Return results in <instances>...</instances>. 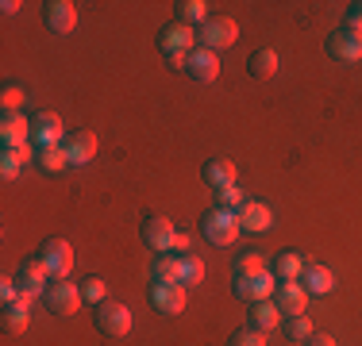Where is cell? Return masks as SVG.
<instances>
[{
	"label": "cell",
	"mask_w": 362,
	"mask_h": 346,
	"mask_svg": "<svg viewBox=\"0 0 362 346\" xmlns=\"http://www.w3.org/2000/svg\"><path fill=\"white\" fill-rule=\"evenodd\" d=\"M151 281H154V285H181V258L158 254V258L151 262Z\"/></svg>",
	"instance_id": "d4e9b609"
},
{
	"label": "cell",
	"mask_w": 362,
	"mask_h": 346,
	"mask_svg": "<svg viewBox=\"0 0 362 346\" xmlns=\"http://www.w3.org/2000/svg\"><path fill=\"white\" fill-rule=\"evenodd\" d=\"M39 262H42V270L50 273V281H66L74 270V246L66 239L50 235V239L39 242Z\"/></svg>",
	"instance_id": "6da1fadb"
},
{
	"label": "cell",
	"mask_w": 362,
	"mask_h": 346,
	"mask_svg": "<svg viewBox=\"0 0 362 346\" xmlns=\"http://www.w3.org/2000/svg\"><path fill=\"white\" fill-rule=\"evenodd\" d=\"M0 138H4V146H28L31 143V119L23 116V112H4V119H0Z\"/></svg>",
	"instance_id": "ac0fdd59"
},
{
	"label": "cell",
	"mask_w": 362,
	"mask_h": 346,
	"mask_svg": "<svg viewBox=\"0 0 362 346\" xmlns=\"http://www.w3.org/2000/svg\"><path fill=\"white\" fill-rule=\"evenodd\" d=\"M228 346H266V335L255 331V327H243V331H235L228 339Z\"/></svg>",
	"instance_id": "836d02e7"
},
{
	"label": "cell",
	"mask_w": 362,
	"mask_h": 346,
	"mask_svg": "<svg viewBox=\"0 0 362 346\" xmlns=\"http://www.w3.org/2000/svg\"><path fill=\"white\" fill-rule=\"evenodd\" d=\"M185 73L193 77V81H204V85H212L220 77V54L216 50H204V47H197L193 54H189V66H185Z\"/></svg>",
	"instance_id": "9a60e30c"
},
{
	"label": "cell",
	"mask_w": 362,
	"mask_h": 346,
	"mask_svg": "<svg viewBox=\"0 0 362 346\" xmlns=\"http://www.w3.org/2000/svg\"><path fill=\"white\" fill-rule=\"evenodd\" d=\"M220 208H228V212H239V208L247 204V196H243V189L239 185H231V189H220Z\"/></svg>",
	"instance_id": "d6a6232c"
},
{
	"label": "cell",
	"mask_w": 362,
	"mask_h": 346,
	"mask_svg": "<svg viewBox=\"0 0 362 346\" xmlns=\"http://www.w3.org/2000/svg\"><path fill=\"white\" fill-rule=\"evenodd\" d=\"M281 331H286L289 342H308L316 335V327H313V319H308V316H286Z\"/></svg>",
	"instance_id": "83f0119b"
},
{
	"label": "cell",
	"mask_w": 362,
	"mask_h": 346,
	"mask_svg": "<svg viewBox=\"0 0 362 346\" xmlns=\"http://www.w3.org/2000/svg\"><path fill=\"white\" fill-rule=\"evenodd\" d=\"M31 138H35V146H58V143H66L62 119H58L54 112H39V116H31Z\"/></svg>",
	"instance_id": "4fadbf2b"
},
{
	"label": "cell",
	"mask_w": 362,
	"mask_h": 346,
	"mask_svg": "<svg viewBox=\"0 0 362 346\" xmlns=\"http://www.w3.org/2000/svg\"><path fill=\"white\" fill-rule=\"evenodd\" d=\"M204 281V262L197 254H181V285H201Z\"/></svg>",
	"instance_id": "4dcf8cb0"
},
{
	"label": "cell",
	"mask_w": 362,
	"mask_h": 346,
	"mask_svg": "<svg viewBox=\"0 0 362 346\" xmlns=\"http://www.w3.org/2000/svg\"><path fill=\"white\" fill-rule=\"evenodd\" d=\"M66 158H70V166H89L93 158H97V135L93 131H70L66 135Z\"/></svg>",
	"instance_id": "5bb4252c"
},
{
	"label": "cell",
	"mask_w": 362,
	"mask_h": 346,
	"mask_svg": "<svg viewBox=\"0 0 362 346\" xmlns=\"http://www.w3.org/2000/svg\"><path fill=\"white\" fill-rule=\"evenodd\" d=\"M42 300H47V308L54 311V316H74L77 308H81V289L77 285H70V281H54L47 292H42Z\"/></svg>",
	"instance_id": "ba28073f"
},
{
	"label": "cell",
	"mask_w": 362,
	"mask_h": 346,
	"mask_svg": "<svg viewBox=\"0 0 362 346\" xmlns=\"http://www.w3.org/2000/svg\"><path fill=\"white\" fill-rule=\"evenodd\" d=\"M201 231H204V239H209L212 246H231V242H235V235H239V215L216 204L212 212H204Z\"/></svg>",
	"instance_id": "7a4b0ae2"
},
{
	"label": "cell",
	"mask_w": 362,
	"mask_h": 346,
	"mask_svg": "<svg viewBox=\"0 0 362 346\" xmlns=\"http://www.w3.org/2000/svg\"><path fill=\"white\" fill-rule=\"evenodd\" d=\"M247 73L255 77V81H270L274 73H278V50L270 47H258L251 58H247Z\"/></svg>",
	"instance_id": "7402d4cb"
},
{
	"label": "cell",
	"mask_w": 362,
	"mask_h": 346,
	"mask_svg": "<svg viewBox=\"0 0 362 346\" xmlns=\"http://www.w3.org/2000/svg\"><path fill=\"white\" fill-rule=\"evenodd\" d=\"M197 39H201L204 50H223L239 39V23L231 20V16H209V20L201 23V31H197Z\"/></svg>",
	"instance_id": "277c9868"
},
{
	"label": "cell",
	"mask_w": 362,
	"mask_h": 346,
	"mask_svg": "<svg viewBox=\"0 0 362 346\" xmlns=\"http://www.w3.org/2000/svg\"><path fill=\"white\" fill-rule=\"evenodd\" d=\"M174 223L166 220V215H143V242L154 250V254H166V250H174Z\"/></svg>",
	"instance_id": "8992f818"
},
{
	"label": "cell",
	"mask_w": 362,
	"mask_h": 346,
	"mask_svg": "<svg viewBox=\"0 0 362 346\" xmlns=\"http://www.w3.org/2000/svg\"><path fill=\"white\" fill-rule=\"evenodd\" d=\"M347 31H355V35H362V0H355V4L347 8V23H343Z\"/></svg>",
	"instance_id": "d590c367"
},
{
	"label": "cell",
	"mask_w": 362,
	"mask_h": 346,
	"mask_svg": "<svg viewBox=\"0 0 362 346\" xmlns=\"http://www.w3.org/2000/svg\"><path fill=\"white\" fill-rule=\"evenodd\" d=\"M286 323V316H281V308L274 304V300H258V304L251 308V327L255 331H274V327H281Z\"/></svg>",
	"instance_id": "cb8c5ba5"
},
{
	"label": "cell",
	"mask_w": 362,
	"mask_h": 346,
	"mask_svg": "<svg viewBox=\"0 0 362 346\" xmlns=\"http://www.w3.org/2000/svg\"><path fill=\"white\" fill-rule=\"evenodd\" d=\"M305 346H339V342H335L332 335H320V331H316V335H313V339H308Z\"/></svg>",
	"instance_id": "8d00e7d4"
},
{
	"label": "cell",
	"mask_w": 362,
	"mask_h": 346,
	"mask_svg": "<svg viewBox=\"0 0 362 346\" xmlns=\"http://www.w3.org/2000/svg\"><path fill=\"white\" fill-rule=\"evenodd\" d=\"M174 250H181V254H189V235H185V231H177V239H174Z\"/></svg>",
	"instance_id": "74e56055"
},
{
	"label": "cell",
	"mask_w": 362,
	"mask_h": 346,
	"mask_svg": "<svg viewBox=\"0 0 362 346\" xmlns=\"http://www.w3.org/2000/svg\"><path fill=\"white\" fill-rule=\"evenodd\" d=\"M28 323H31V297H23V292H20V300L4 304V331L23 335V331H28Z\"/></svg>",
	"instance_id": "44dd1931"
},
{
	"label": "cell",
	"mask_w": 362,
	"mask_h": 346,
	"mask_svg": "<svg viewBox=\"0 0 362 346\" xmlns=\"http://www.w3.org/2000/svg\"><path fill=\"white\" fill-rule=\"evenodd\" d=\"M23 100H28V97H23V89H16V85H8V89L0 93V104H4V112H20Z\"/></svg>",
	"instance_id": "e575fe53"
},
{
	"label": "cell",
	"mask_w": 362,
	"mask_h": 346,
	"mask_svg": "<svg viewBox=\"0 0 362 346\" xmlns=\"http://www.w3.org/2000/svg\"><path fill=\"white\" fill-rule=\"evenodd\" d=\"M235 215H239V231H251V235H258V231H266V227H274V208L262 204V201H247Z\"/></svg>",
	"instance_id": "2e32d148"
},
{
	"label": "cell",
	"mask_w": 362,
	"mask_h": 346,
	"mask_svg": "<svg viewBox=\"0 0 362 346\" xmlns=\"http://www.w3.org/2000/svg\"><path fill=\"white\" fill-rule=\"evenodd\" d=\"M158 47H162V58L166 54H193L197 50V31L189 28V23H166V28L158 31Z\"/></svg>",
	"instance_id": "5b68a950"
},
{
	"label": "cell",
	"mask_w": 362,
	"mask_h": 346,
	"mask_svg": "<svg viewBox=\"0 0 362 346\" xmlns=\"http://www.w3.org/2000/svg\"><path fill=\"white\" fill-rule=\"evenodd\" d=\"M274 304L281 308V316H305L308 311V292L300 281H278L274 289Z\"/></svg>",
	"instance_id": "8fae6325"
},
{
	"label": "cell",
	"mask_w": 362,
	"mask_h": 346,
	"mask_svg": "<svg viewBox=\"0 0 362 346\" xmlns=\"http://www.w3.org/2000/svg\"><path fill=\"white\" fill-rule=\"evenodd\" d=\"M151 304L158 308L162 316H181V311H185V285H154Z\"/></svg>",
	"instance_id": "e0dca14e"
},
{
	"label": "cell",
	"mask_w": 362,
	"mask_h": 346,
	"mask_svg": "<svg viewBox=\"0 0 362 346\" xmlns=\"http://www.w3.org/2000/svg\"><path fill=\"white\" fill-rule=\"evenodd\" d=\"M97 331L108 335V339H124L127 331H132V308L119 304V300H105V304H97Z\"/></svg>",
	"instance_id": "3957f363"
},
{
	"label": "cell",
	"mask_w": 362,
	"mask_h": 346,
	"mask_svg": "<svg viewBox=\"0 0 362 346\" xmlns=\"http://www.w3.org/2000/svg\"><path fill=\"white\" fill-rule=\"evenodd\" d=\"M274 289H278L274 270H266L258 277H235V297L239 300H251V304H258V300H274Z\"/></svg>",
	"instance_id": "9c48e42d"
},
{
	"label": "cell",
	"mask_w": 362,
	"mask_h": 346,
	"mask_svg": "<svg viewBox=\"0 0 362 346\" xmlns=\"http://www.w3.org/2000/svg\"><path fill=\"white\" fill-rule=\"evenodd\" d=\"M81 297L89 300V304H105V300H108V281H105V277H85V281H81Z\"/></svg>",
	"instance_id": "1f68e13d"
},
{
	"label": "cell",
	"mask_w": 362,
	"mask_h": 346,
	"mask_svg": "<svg viewBox=\"0 0 362 346\" xmlns=\"http://www.w3.org/2000/svg\"><path fill=\"white\" fill-rule=\"evenodd\" d=\"M300 285H305L308 297H327V292L335 289V273L327 270V266L308 262V266H305V273H300Z\"/></svg>",
	"instance_id": "ffe728a7"
},
{
	"label": "cell",
	"mask_w": 362,
	"mask_h": 346,
	"mask_svg": "<svg viewBox=\"0 0 362 346\" xmlns=\"http://www.w3.org/2000/svg\"><path fill=\"white\" fill-rule=\"evenodd\" d=\"M324 50L335 58V62H358V58H362V35L347 31V28H339V31L327 35Z\"/></svg>",
	"instance_id": "30bf717a"
},
{
	"label": "cell",
	"mask_w": 362,
	"mask_h": 346,
	"mask_svg": "<svg viewBox=\"0 0 362 346\" xmlns=\"http://www.w3.org/2000/svg\"><path fill=\"white\" fill-rule=\"evenodd\" d=\"M235 177H239L235 162H228V158H212V162H204V169H201V181L209 189H216V193H220V189H231V185H235Z\"/></svg>",
	"instance_id": "d6986e66"
},
{
	"label": "cell",
	"mask_w": 362,
	"mask_h": 346,
	"mask_svg": "<svg viewBox=\"0 0 362 346\" xmlns=\"http://www.w3.org/2000/svg\"><path fill=\"white\" fill-rule=\"evenodd\" d=\"M305 254L300 250H281L278 258H274V277L278 281H300V273H305Z\"/></svg>",
	"instance_id": "603a6c76"
},
{
	"label": "cell",
	"mask_w": 362,
	"mask_h": 346,
	"mask_svg": "<svg viewBox=\"0 0 362 346\" xmlns=\"http://www.w3.org/2000/svg\"><path fill=\"white\" fill-rule=\"evenodd\" d=\"M177 20L189 23V28H193V23H204V20H209V4H204V0H181V4H177Z\"/></svg>",
	"instance_id": "f546056e"
},
{
	"label": "cell",
	"mask_w": 362,
	"mask_h": 346,
	"mask_svg": "<svg viewBox=\"0 0 362 346\" xmlns=\"http://www.w3.org/2000/svg\"><path fill=\"white\" fill-rule=\"evenodd\" d=\"M31 158H35V154H31V146H4V154H0V173L12 181Z\"/></svg>",
	"instance_id": "484cf974"
},
{
	"label": "cell",
	"mask_w": 362,
	"mask_h": 346,
	"mask_svg": "<svg viewBox=\"0 0 362 346\" xmlns=\"http://www.w3.org/2000/svg\"><path fill=\"white\" fill-rule=\"evenodd\" d=\"M42 23L54 35H70L77 28V8L70 0H47V4H42Z\"/></svg>",
	"instance_id": "7c38bea8"
},
{
	"label": "cell",
	"mask_w": 362,
	"mask_h": 346,
	"mask_svg": "<svg viewBox=\"0 0 362 346\" xmlns=\"http://www.w3.org/2000/svg\"><path fill=\"white\" fill-rule=\"evenodd\" d=\"M16 289L23 292V297H42V292L50 289V273L42 270L39 258H28V262H20V270H16Z\"/></svg>",
	"instance_id": "52a82bcc"
},
{
	"label": "cell",
	"mask_w": 362,
	"mask_h": 346,
	"mask_svg": "<svg viewBox=\"0 0 362 346\" xmlns=\"http://www.w3.org/2000/svg\"><path fill=\"white\" fill-rule=\"evenodd\" d=\"M35 162L47 173H62V169H70V158H66V146L58 143V146H39L35 150Z\"/></svg>",
	"instance_id": "4316f807"
},
{
	"label": "cell",
	"mask_w": 362,
	"mask_h": 346,
	"mask_svg": "<svg viewBox=\"0 0 362 346\" xmlns=\"http://www.w3.org/2000/svg\"><path fill=\"white\" fill-rule=\"evenodd\" d=\"M258 273H266L262 250H243V254L235 258V277H258Z\"/></svg>",
	"instance_id": "f1b7e54d"
}]
</instances>
